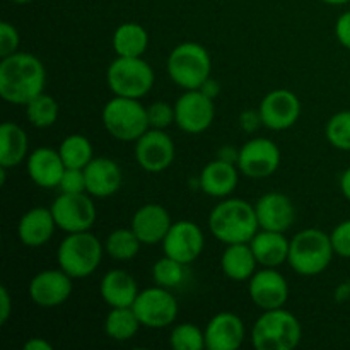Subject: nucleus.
<instances>
[{
    "label": "nucleus",
    "mask_w": 350,
    "mask_h": 350,
    "mask_svg": "<svg viewBox=\"0 0 350 350\" xmlns=\"http://www.w3.org/2000/svg\"><path fill=\"white\" fill-rule=\"evenodd\" d=\"M67 166L60 152L51 147H38L27 156V174L31 181L41 188H58Z\"/></svg>",
    "instance_id": "obj_22"
},
{
    "label": "nucleus",
    "mask_w": 350,
    "mask_h": 350,
    "mask_svg": "<svg viewBox=\"0 0 350 350\" xmlns=\"http://www.w3.org/2000/svg\"><path fill=\"white\" fill-rule=\"evenodd\" d=\"M12 314V297L5 286H0V325H5Z\"/></svg>",
    "instance_id": "obj_43"
},
{
    "label": "nucleus",
    "mask_w": 350,
    "mask_h": 350,
    "mask_svg": "<svg viewBox=\"0 0 350 350\" xmlns=\"http://www.w3.org/2000/svg\"><path fill=\"white\" fill-rule=\"evenodd\" d=\"M140 246L142 243L132 228H120L108 234L105 241V252L116 262H129L139 255Z\"/></svg>",
    "instance_id": "obj_31"
},
{
    "label": "nucleus",
    "mask_w": 350,
    "mask_h": 350,
    "mask_svg": "<svg viewBox=\"0 0 350 350\" xmlns=\"http://www.w3.org/2000/svg\"><path fill=\"white\" fill-rule=\"evenodd\" d=\"M340 190L342 195L350 202V166L342 173L340 176Z\"/></svg>",
    "instance_id": "obj_48"
},
{
    "label": "nucleus",
    "mask_w": 350,
    "mask_h": 350,
    "mask_svg": "<svg viewBox=\"0 0 350 350\" xmlns=\"http://www.w3.org/2000/svg\"><path fill=\"white\" fill-rule=\"evenodd\" d=\"M200 91L204 92L205 96H208V98H211V99H215L219 96V92H221V84H219V82L215 81V79L208 77L207 81H205L204 84H202Z\"/></svg>",
    "instance_id": "obj_47"
},
{
    "label": "nucleus",
    "mask_w": 350,
    "mask_h": 350,
    "mask_svg": "<svg viewBox=\"0 0 350 350\" xmlns=\"http://www.w3.org/2000/svg\"><path fill=\"white\" fill-rule=\"evenodd\" d=\"M26 116L36 129H48L58 120V103L50 94L41 92L26 105Z\"/></svg>",
    "instance_id": "obj_33"
},
{
    "label": "nucleus",
    "mask_w": 350,
    "mask_h": 350,
    "mask_svg": "<svg viewBox=\"0 0 350 350\" xmlns=\"http://www.w3.org/2000/svg\"><path fill=\"white\" fill-rule=\"evenodd\" d=\"M330 239L335 255L350 258V219L335 226L334 231L330 232Z\"/></svg>",
    "instance_id": "obj_39"
},
{
    "label": "nucleus",
    "mask_w": 350,
    "mask_h": 350,
    "mask_svg": "<svg viewBox=\"0 0 350 350\" xmlns=\"http://www.w3.org/2000/svg\"><path fill=\"white\" fill-rule=\"evenodd\" d=\"M170 345L174 350H202L205 349V332L193 323H180L171 330Z\"/></svg>",
    "instance_id": "obj_35"
},
{
    "label": "nucleus",
    "mask_w": 350,
    "mask_h": 350,
    "mask_svg": "<svg viewBox=\"0 0 350 350\" xmlns=\"http://www.w3.org/2000/svg\"><path fill=\"white\" fill-rule=\"evenodd\" d=\"M325 135L330 146L338 150H350V111H338L328 120Z\"/></svg>",
    "instance_id": "obj_36"
},
{
    "label": "nucleus",
    "mask_w": 350,
    "mask_h": 350,
    "mask_svg": "<svg viewBox=\"0 0 350 350\" xmlns=\"http://www.w3.org/2000/svg\"><path fill=\"white\" fill-rule=\"evenodd\" d=\"M258 262L255 258L250 243H234L226 245V250L221 256V269L228 279L234 282H245L256 272Z\"/></svg>",
    "instance_id": "obj_27"
},
{
    "label": "nucleus",
    "mask_w": 350,
    "mask_h": 350,
    "mask_svg": "<svg viewBox=\"0 0 350 350\" xmlns=\"http://www.w3.org/2000/svg\"><path fill=\"white\" fill-rule=\"evenodd\" d=\"M156 75L142 57H116L106 72V82L115 96L142 99L152 89Z\"/></svg>",
    "instance_id": "obj_8"
},
{
    "label": "nucleus",
    "mask_w": 350,
    "mask_h": 350,
    "mask_svg": "<svg viewBox=\"0 0 350 350\" xmlns=\"http://www.w3.org/2000/svg\"><path fill=\"white\" fill-rule=\"evenodd\" d=\"M140 327L133 308H111L105 318V334L116 342L132 340Z\"/></svg>",
    "instance_id": "obj_30"
},
{
    "label": "nucleus",
    "mask_w": 350,
    "mask_h": 350,
    "mask_svg": "<svg viewBox=\"0 0 350 350\" xmlns=\"http://www.w3.org/2000/svg\"><path fill=\"white\" fill-rule=\"evenodd\" d=\"M147 118L150 129L166 130L171 123H174V105L166 101H154L147 106Z\"/></svg>",
    "instance_id": "obj_37"
},
{
    "label": "nucleus",
    "mask_w": 350,
    "mask_h": 350,
    "mask_svg": "<svg viewBox=\"0 0 350 350\" xmlns=\"http://www.w3.org/2000/svg\"><path fill=\"white\" fill-rule=\"evenodd\" d=\"M171 215L163 205L159 204H146L137 208L132 215L130 228L137 234L142 245H157L163 243L164 236L170 231Z\"/></svg>",
    "instance_id": "obj_21"
},
{
    "label": "nucleus",
    "mask_w": 350,
    "mask_h": 350,
    "mask_svg": "<svg viewBox=\"0 0 350 350\" xmlns=\"http://www.w3.org/2000/svg\"><path fill=\"white\" fill-rule=\"evenodd\" d=\"M72 277L58 267L57 270H41L31 279L27 293L40 308H55L64 304L72 294Z\"/></svg>",
    "instance_id": "obj_17"
},
{
    "label": "nucleus",
    "mask_w": 350,
    "mask_h": 350,
    "mask_svg": "<svg viewBox=\"0 0 350 350\" xmlns=\"http://www.w3.org/2000/svg\"><path fill=\"white\" fill-rule=\"evenodd\" d=\"M105 245L91 231L68 232L57 250V262L72 279H85L101 265Z\"/></svg>",
    "instance_id": "obj_5"
},
{
    "label": "nucleus",
    "mask_w": 350,
    "mask_h": 350,
    "mask_svg": "<svg viewBox=\"0 0 350 350\" xmlns=\"http://www.w3.org/2000/svg\"><path fill=\"white\" fill-rule=\"evenodd\" d=\"M334 299L337 301L338 304L350 301V280H344V282H340L337 287H335Z\"/></svg>",
    "instance_id": "obj_45"
},
{
    "label": "nucleus",
    "mask_w": 350,
    "mask_h": 350,
    "mask_svg": "<svg viewBox=\"0 0 350 350\" xmlns=\"http://www.w3.org/2000/svg\"><path fill=\"white\" fill-rule=\"evenodd\" d=\"M301 338V321L284 308L263 311L252 328V345L256 350H294Z\"/></svg>",
    "instance_id": "obj_4"
},
{
    "label": "nucleus",
    "mask_w": 350,
    "mask_h": 350,
    "mask_svg": "<svg viewBox=\"0 0 350 350\" xmlns=\"http://www.w3.org/2000/svg\"><path fill=\"white\" fill-rule=\"evenodd\" d=\"M140 325L150 330L171 327L178 318V301L171 289L154 286L140 291L135 303L132 304Z\"/></svg>",
    "instance_id": "obj_9"
},
{
    "label": "nucleus",
    "mask_w": 350,
    "mask_h": 350,
    "mask_svg": "<svg viewBox=\"0 0 350 350\" xmlns=\"http://www.w3.org/2000/svg\"><path fill=\"white\" fill-rule=\"evenodd\" d=\"M334 256L330 234L321 229L308 228L291 238L287 263L297 275L314 277L330 267Z\"/></svg>",
    "instance_id": "obj_3"
},
{
    "label": "nucleus",
    "mask_w": 350,
    "mask_h": 350,
    "mask_svg": "<svg viewBox=\"0 0 350 350\" xmlns=\"http://www.w3.org/2000/svg\"><path fill=\"white\" fill-rule=\"evenodd\" d=\"M101 120L106 132L122 142H135L150 129L147 106H144L140 99L122 96H115L106 103Z\"/></svg>",
    "instance_id": "obj_7"
},
{
    "label": "nucleus",
    "mask_w": 350,
    "mask_h": 350,
    "mask_svg": "<svg viewBox=\"0 0 350 350\" xmlns=\"http://www.w3.org/2000/svg\"><path fill=\"white\" fill-rule=\"evenodd\" d=\"M64 164L67 167H79L84 170L92 159H94V150H92V144L88 137L81 135V133H72L62 140L60 147H58Z\"/></svg>",
    "instance_id": "obj_32"
},
{
    "label": "nucleus",
    "mask_w": 350,
    "mask_h": 350,
    "mask_svg": "<svg viewBox=\"0 0 350 350\" xmlns=\"http://www.w3.org/2000/svg\"><path fill=\"white\" fill-rule=\"evenodd\" d=\"M280 149L273 140L267 137H255L239 147L238 170L252 180L269 178L279 170Z\"/></svg>",
    "instance_id": "obj_12"
},
{
    "label": "nucleus",
    "mask_w": 350,
    "mask_h": 350,
    "mask_svg": "<svg viewBox=\"0 0 350 350\" xmlns=\"http://www.w3.org/2000/svg\"><path fill=\"white\" fill-rule=\"evenodd\" d=\"M246 337L241 318L229 311H222L205 327V349L208 350H238Z\"/></svg>",
    "instance_id": "obj_19"
},
{
    "label": "nucleus",
    "mask_w": 350,
    "mask_h": 350,
    "mask_svg": "<svg viewBox=\"0 0 350 350\" xmlns=\"http://www.w3.org/2000/svg\"><path fill=\"white\" fill-rule=\"evenodd\" d=\"M238 157H239V149H234L232 146H222L217 152V159L228 161L238 166Z\"/></svg>",
    "instance_id": "obj_44"
},
{
    "label": "nucleus",
    "mask_w": 350,
    "mask_h": 350,
    "mask_svg": "<svg viewBox=\"0 0 350 350\" xmlns=\"http://www.w3.org/2000/svg\"><path fill=\"white\" fill-rule=\"evenodd\" d=\"M85 191L94 198H106L115 195L123 185L122 167L109 157H94L84 167Z\"/></svg>",
    "instance_id": "obj_20"
},
{
    "label": "nucleus",
    "mask_w": 350,
    "mask_h": 350,
    "mask_svg": "<svg viewBox=\"0 0 350 350\" xmlns=\"http://www.w3.org/2000/svg\"><path fill=\"white\" fill-rule=\"evenodd\" d=\"M57 222H55L51 208L34 207L24 212L17 224L19 241L27 248H40L44 246L55 234Z\"/></svg>",
    "instance_id": "obj_23"
},
{
    "label": "nucleus",
    "mask_w": 350,
    "mask_h": 350,
    "mask_svg": "<svg viewBox=\"0 0 350 350\" xmlns=\"http://www.w3.org/2000/svg\"><path fill=\"white\" fill-rule=\"evenodd\" d=\"M335 36L342 46L350 50V10L342 14L335 23Z\"/></svg>",
    "instance_id": "obj_42"
},
{
    "label": "nucleus",
    "mask_w": 350,
    "mask_h": 350,
    "mask_svg": "<svg viewBox=\"0 0 350 350\" xmlns=\"http://www.w3.org/2000/svg\"><path fill=\"white\" fill-rule=\"evenodd\" d=\"M161 245L164 255L178 260L183 265H190L204 252L205 236L200 226L195 222L178 221L171 224Z\"/></svg>",
    "instance_id": "obj_13"
},
{
    "label": "nucleus",
    "mask_w": 350,
    "mask_h": 350,
    "mask_svg": "<svg viewBox=\"0 0 350 350\" xmlns=\"http://www.w3.org/2000/svg\"><path fill=\"white\" fill-rule=\"evenodd\" d=\"M321 2L328 3V5H345V3H349L350 0H321Z\"/></svg>",
    "instance_id": "obj_49"
},
{
    "label": "nucleus",
    "mask_w": 350,
    "mask_h": 350,
    "mask_svg": "<svg viewBox=\"0 0 350 350\" xmlns=\"http://www.w3.org/2000/svg\"><path fill=\"white\" fill-rule=\"evenodd\" d=\"M208 229L212 236L224 245L250 243L260 229L255 205L243 198L221 200L211 211Z\"/></svg>",
    "instance_id": "obj_2"
},
{
    "label": "nucleus",
    "mask_w": 350,
    "mask_h": 350,
    "mask_svg": "<svg viewBox=\"0 0 350 350\" xmlns=\"http://www.w3.org/2000/svg\"><path fill=\"white\" fill-rule=\"evenodd\" d=\"M46 84L43 62L31 53L3 57L0 62V96L10 105L26 106L34 96L41 94Z\"/></svg>",
    "instance_id": "obj_1"
},
{
    "label": "nucleus",
    "mask_w": 350,
    "mask_h": 350,
    "mask_svg": "<svg viewBox=\"0 0 350 350\" xmlns=\"http://www.w3.org/2000/svg\"><path fill=\"white\" fill-rule=\"evenodd\" d=\"M139 293L135 279L125 270H109L99 282V294L109 308H132Z\"/></svg>",
    "instance_id": "obj_25"
},
{
    "label": "nucleus",
    "mask_w": 350,
    "mask_h": 350,
    "mask_svg": "<svg viewBox=\"0 0 350 350\" xmlns=\"http://www.w3.org/2000/svg\"><path fill=\"white\" fill-rule=\"evenodd\" d=\"M21 36L14 24L2 21L0 23V57H9L19 51Z\"/></svg>",
    "instance_id": "obj_38"
},
{
    "label": "nucleus",
    "mask_w": 350,
    "mask_h": 350,
    "mask_svg": "<svg viewBox=\"0 0 350 350\" xmlns=\"http://www.w3.org/2000/svg\"><path fill=\"white\" fill-rule=\"evenodd\" d=\"M185 267L187 265H183L178 260L164 255L152 267L154 282H156V286L166 287V289H174V287H178L183 282Z\"/></svg>",
    "instance_id": "obj_34"
},
{
    "label": "nucleus",
    "mask_w": 350,
    "mask_h": 350,
    "mask_svg": "<svg viewBox=\"0 0 350 350\" xmlns=\"http://www.w3.org/2000/svg\"><path fill=\"white\" fill-rule=\"evenodd\" d=\"M214 118V99L205 96L200 89L185 91L174 103V123L185 133H204L212 125Z\"/></svg>",
    "instance_id": "obj_11"
},
{
    "label": "nucleus",
    "mask_w": 350,
    "mask_h": 350,
    "mask_svg": "<svg viewBox=\"0 0 350 350\" xmlns=\"http://www.w3.org/2000/svg\"><path fill=\"white\" fill-rule=\"evenodd\" d=\"M239 181V170L236 164L214 159L205 164L198 176V187L205 195L214 198H228L236 190Z\"/></svg>",
    "instance_id": "obj_24"
},
{
    "label": "nucleus",
    "mask_w": 350,
    "mask_h": 350,
    "mask_svg": "<svg viewBox=\"0 0 350 350\" xmlns=\"http://www.w3.org/2000/svg\"><path fill=\"white\" fill-rule=\"evenodd\" d=\"M250 246L260 267L277 269L289 258L291 239L286 238V232L258 229L250 241Z\"/></svg>",
    "instance_id": "obj_26"
},
{
    "label": "nucleus",
    "mask_w": 350,
    "mask_h": 350,
    "mask_svg": "<svg viewBox=\"0 0 350 350\" xmlns=\"http://www.w3.org/2000/svg\"><path fill=\"white\" fill-rule=\"evenodd\" d=\"M58 188H60V191H64V193H84L85 191L84 170H79V167H67L64 176H62Z\"/></svg>",
    "instance_id": "obj_40"
},
{
    "label": "nucleus",
    "mask_w": 350,
    "mask_h": 350,
    "mask_svg": "<svg viewBox=\"0 0 350 350\" xmlns=\"http://www.w3.org/2000/svg\"><path fill=\"white\" fill-rule=\"evenodd\" d=\"M174 142L164 130L149 129L135 140V159L147 173H161L173 164Z\"/></svg>",
    "instance_id": "obj_14"
},
{
    "label": "nucleus",
    "mask_w": 350,
    "mask_h": 350,
    "mask_svg": "<svg viewBox=\"0 0 350 350\" xmlns=\"http://www.w3.org/2000/svg\"><path fill=\"white\" fill-rule=\"evenodd\" d=\"M263 125L262 116H260L258 109H246L239 115V126H241L243 132L246 133H255L260 126Z\"/></svg>",
    "instance_id": "obj_41"
},
{
    "label": "nucleus",
    "mask_w": 350,
    "mask_h": 350,
    "mask_svg": "<svg viewBox=\"0 0 350 350\" xmlns=\"http://www.w3.org/2000/svg\"><path fill=\"white\" fill-rule=\"evenodd\" d=\"M258 111L263 126L280 132L296 125L301 116V101L289 89H273L262 99Z\"/></svg>",
    "instance_id": "obj_15"
},
{
    "label": "nucleus",
    "mask_w": 350,
    "mask_h": 350,
    "mask_svg": "<svg viewBox=\"0 0 350 350\" xmlns=\"http://www.w3.org/2000/svg\"><path fill=\"white\" fill-rule=\"evenodd\" d=\"M10 2L19 3V5H24V3H31V2H34V0H10Z\"/></svg>",
    "instance_id": "obj_50"
},
{
    "label": "nucleus",
    "mask_w": 350,
    "mask_h": 350,
    "mask_svg": "<svg viewBox=\"0 0 350 350\" xmlns=\"http://www.w3.org/2000/svg\"><path fill=\"white\" fill-rule=\"evenodd\" d=\"M29 139L23 126L14 122L0 125V166L16 167L27 157Z\"/></svg>",
    "instance_id": "obj_28"
},
{
    "label": "nucleus",
    "mask_w": 350,
    "mask_h": 350,
    "mask_svg": "<svg viewBox=\"0 0 350 350\" xmlns=\"http://www.w3.org/2000/svg\"><path fill=\"white\" fill-rule=\"evenodd\" d=\"M248 293L253 304L262 311L277 310L289 299V284L279 270L262 267L248 280Z\"/></svg>",
    "instance_id": "obj_16"
},
{
    "label": "nucleus",
    "mask_w": 350,
    "mask_h": 350,
    "mask_svg": "<svg viewBox=\"0 0 350 350\" xmlns=\"http://www.w3.org/2000/svg\"><path fill=\"white\" fill-rule=\"evenodd\" d=\"M23 349L24 350H53V345H51L48 340H44V338L33 337L29 338V340L24 342Z\"/></svg>",
    "instance_id": "obj_46"
},
{
    "label": "nucleus",
    "mask_w": 350,
    "mask_h": 350,
    "mask_svg": "<svg viewBox=\"0 0 350 350\" xmlns=\"http://www.w3.org/2000/svg\"><path fill=\"white\" fill-rule=\"evenodd\" d=\"M167 75L185 91L200 89L211 77L212 60L208 51L200 43L185 41L174 46L167 57Z\"/></svg>",
    "instance_id": "obj_6"
},
{
    "label": "nucleus",
    "mask_w": 350,
    "mask_h": 350,
    "mask_svg": "<svg viewBox=\"0 0 350 350\" xmlns=\"http://www.w3.org/2000/svg\"><path fill=\"white\" fill-rule=\"evenodd\" d=\"M260 229L286 232L296 221V208L293 200L280 191L262 195L255 204Z\"/></svg>",
    "instance_id": "obj_18"
},
{
    "label": "nucleus",
    "mask_w": 350,
    "mask_h": 350,
    "mask_svg": "<svg viewBox=\"0 0 350 350\" xmlns=\"http://www.w3.org/2000/svg\"><path fill=\"white\" fill-rule=\"evenodd\" d=\"M116 57H142L149 46V33L139 23H123L113 33Z\"/></svg>",
    "instance_id": "obj_29"
},
{
    "label": "nucleus",
    "mask_w": 350,
    "mask_h": 350,
    "mask_svg": "<svg viewBox=\"0 0 350 350\" xmlns=\"http://www.w3.org/2000/svg\"><path fill=\"white\" fill-rule=\"evenodd\" d=\"M94 197L84 191V193H64L62 191L55 202L51 204V214H53L57 228L64 232H82L91 231L94 226L98 211L92 200Z\"/></svg>",
    "instance_id": "obj_10"
}]
</instances>
